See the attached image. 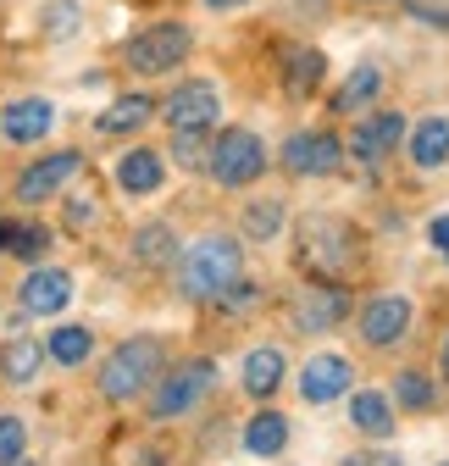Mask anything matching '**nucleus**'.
Wrapping results in <instances>:
<instances>
[{
  "instance_id": "26",
  "label": "nucleus",
  "mask_w": 449,
  "mask_h": 466,
  "mask_svg": "<svg viewBox=\"0 0 449 466\" xmlns=\"http://www.w3.org/2000/svg\"><path fill=\"white\" fill-rule=\"evenodd\" d=\"M322 67H327V62H322V50H300L294 62H289V73H284L289 95H300V100H305V95H311V89L322 84Z\"/></svg>"
},
{
  "instance_id": "25",
  "label": "nucleus",
  "mask_w": 449,
  "mask_h": 466,
  "mask_svg": "<svg viewBox=\"0 0 449 466\" xmlns=\"http://www.w3.org/2000/svg\"><path fill=\"white\" fill-rule=\"evenodd\" d=\"M134 256H139L145 267L173 261V228H166V222H150V228H139V233H134Z\"/></svg>"
},
{
  "instance_id": "40",
  "label": "nucleus",
  "mask_w": 449,
  "mask_h": 466,
  "mask_svg": "<svg viewBox=\"0 0 449 466\" xmlns=\"http://www.w3.org/2000/svg\"><path fill=\"white\" fill-rule=\"evenodd\" d=\"M12 466H28V461H23V455H17V461H12Z\"/></svg>"
},
{
  "instance_id": "32",
  "label": "nucleus",
  "mask_w": 449,
  "mask_h": 466,
  "mask_svg": "<svg viewBox=\"0 0 449 466\" xmlns=\"http://www.w3.org/2000/svg\"><path fill=\"white\" fill-rule=\"evenodd\" d=\"M45 34L50 39H73L78 34V6H73V0H55V6L45 12Z\"/></svg>"
},
{
  "instance_id": "13",
  "label": "nucleus",
  "mask_w": 449,
  "mask_h": 466,
  "mask_svg": "<svg viewBox=\"0 0 449 466\" xmlns=\"http://www.w3.org/2000/svg\"><path fill=\"white\" fill-rule=\"evenodd\" d=\"M344 311H350L344 283H322V289H305V295L294 300V328L300 333H327Z\"/></svg>"
},
{
  "instance_id": "39",
  "label": "nucleus",
  "mask_w": 449,
  "mask_h": 466,
  "mask_svg": "<svg viewBox=\"0 0 449 466\" xmlns=\"http://www.w3.org/2000/svg\"><path fill=\"white\" fill-rule=\"evenodd\" d=\"M444 367H449V344H444Z\"/></svg>"
},
{
  "instance_id": "1",
  "label": "nucleus",
  "mask_w": 449,
  "mask_h": 466,
  "mask_svg": "<svg viewBox=\"0 0 449 466\" xmlns=\"http://www.w3.org/2000/svg\"><path fill=\"white\" fill-rule=\"evenodd\" d=\"M244 272V250L228 239V233H205L178 256V289L189 300H222Z\"/></svg>"
},
{
  "instance_id": "37",
  "label": "nucleus",
  "mask_w": 449,
  "mask_h": 466,
  "mask_svg": "<svg viewBox=\"0 0 449 466\" xmlns=\"http://www.w3.org/2000/svg\"><path fill=\"white\" fill-rule=\"evenodd\" d=\"M211 12H239V6H250V0H205Z\"/></svg>"
},
{
  "instance_id": "22",
  "label": "nucleus",
  "mask_w": 449,
  "mask_h": 466,
  "mask_svg": "<svg viewBox=\"0 0 449 466\" xmlns=\"http://www.w3.org/2000/svg\"><path fill=\"white\" fill-rule=\"evenodd\" d=\"M383 95V67H355L344 84H339V95H333V111H366L372 100Z\"/></svg>"
},
{
  "instance_id": "33",
  "label": "nucleus",
  "mask_w": 449,
  "mask_h": 466,
  "mask_svg": "<svg viewBox=\"0 0 449 466\" xmlns=\"http://www.w3.org/2000/svg\"><path fill=\"white\" fill-rule=\"evenodd\" d=\"M411 23H422V28H449V6H444V0H411Z\"/></svg>"
},
{
  "instance_id": "10",
  "label": "nucleus",
  "mask_w": 449,
  "mask_h": 466,
  "mask_svg": "<svg viewBox=\"0 0 449 466\" xmlns=\"http://www.w3.org/2000/svg\"><path fill=\"white\" fill-rule=\"evenodd\" d=\"M400 139H405V116L400 111H372V116H361V128L350 134V156L377 167L383 156H394Z\"/></svg>"
},
{
  "instance_id": "9",
  "label": "nucleus",
  "mask_w": 449,
  "mask_h": 466,
  "mask_svg": "<svg viewBox=\"0 0 449 466\" xmlns=\"http://www.w3.org/2000/svg\"><path fill=\"white\" fill-rule=\"evenodd\" d=\"M216 111H222V100H216V89L205 78H189V84H178L173 95L161 100V116L173 128H211Z\"/></svg>"
},
{
  "instance_id": "36",
  "label": "nucleus",
  "mask_w": 449,
  "mask_h": 466,
  "mask_svg": "<svg viewBox=\"0 0 449 466\" xmlns=\"http://www.w3.org/2000/svg\"><path fill=\"white\" fill-rule=\"evenodd\" d=\"M344 466H400V461L394 455H350Z\"/></svg>"
},
{
  "instance_id": "4",
  "label": "nucleus",
  "mask_w": 449,
  "mask_h": 466,
  "mask_svg": "<svg viewBox=\"0 0 449 466\" xmlns=\"http://www.w3.org/2000/svg\"><path fill=\"white\" fill-rule=\"evenodd\" d=\"M189 50H195L189 23H150V28H139V34L123 45V62H128V73H139V78H161V73L184 67Z\"/></svg>"
},
{
  "instance_id": "3",
  "label": "nucleus",
  "mask_w": 449,
  "mask_h": 466,
  "mask_svg": "<svg viewBox=\"0 0 449 466\" xmlns=\"http://www.w3.org/2000/svg\"><path fill=\"white\" fill-rule=\"evenodd\" d=\"M155 378H161V339L134 333V339H123V344L105 356V367H100V394H105V400H134V394H145Z\"/></svg>"
},
{
  "instance_id": "21",
  "label": "nucleus",
  "mask_w": 449,
  "mask_h": 466,
  "mask_svg": "<svg viewBox=\"0 0 449 466\" xmlns=\"http://www.w3.org/2000/svg\"><path fill=\"white\" fill-rule=\"evenodd\" d=\"M277 383H284V350H250L244 356V394L266 400V394H277Z\"/></svg>"
},
{
  "instance_id": "41",
  "label": "nucleus",
  "mask_w": 449,
  "mask_h": 466,
  "mask_svg": "<svg viewBox=\"0 0 449 466\" xmlns=\"http://www.w3.org/2000/svg\"><path fill=\"white\" fill-rule=\"evenodd\" d=\"M372 6H377V0H372Z\"/></svg>"
},
{
  "instance_id": "6",
  "label": "nucleus",
  "mask_w": 449,
  "mask_h": 466,
  "mask_svg": "<svg viewBox=\"0 0 449 466\" xmlns=\"http://www.w3.org/2000/svg\"><path fill=\"white\" fill-rule=\"evenodd\" d=\"M339 161H344V145L327 128H300L284 139V167L294 178H327V172H339Z\"/></svg>"
},
{
  "instance_id": "16",
  "label": "nucleus",
  "mask_w": 449,
  "mask_h": 466,
  "mask_svg": "<svg viewBox=\"0 0 449 466\" xmlns=\"http://www.w3.org/2000/svg\"><path fill=\"white\" fill-rule=\"evenodd\" d=\"M161 178H166V161H161V150H150V145H139V150H128V156L117 161V189H123V195H155Z\"/></svg>"
},
{
  "instance_id": "30",
  "label": "nucleus",
  "mask_w": 449,
  "mask_h": 466,
  "mask_svg": "<svg viewBox=\"0 0 449 466\" xmlns=\"http://www.w3.org/2000/svg\"><path fill=\"white\" fill-rule=\"evenodd\" d=\"M50 250V228H39V222H17V233H12V256H23V261H39Z\"/></svg>"
},
{
  "instance_id": "24",
  "label": "nucleus",
  "mask_w": 449,
  "mask_h": 466,
  "mask_svg": "<svg viewBox=\"0 0 449 466\" xmlns=\"http://www.w3.org/2000/svg\"><path fill=\"white\" fill-rule=\"evenodd\" d=\"M89 350H95V333H89V328H55V333L45 339V356H50L55 367H84Z\"/></svg>"
},
{
  "instance_id": "7",
  "label": "nucleus",
  "mask_w": 449,
  "mask_h": 466,
  "mask_svg": "<svg viewBox=\"0 0 449 466\" xmlns=\"http://www.w3.org/2000/svg\"><path fill=\"white\" fill-rule=\"evenodd\" d=\"M211 378H216V367H211V361H189V367H178L173 378H161V389L150 394V417H155V422L184 417L189 405H200V394L211 389Z\"/></svg>"
},
{
  "instance_id": "28",
  "label": "nucleus",
  "mask_w": 449,
  "mask_h": 466,
  "mask_svg": "<svg viewBox=\"0 0 449 466\" xmlns=\"http://www.w3.org/2000/svg\"><path fill=\"white\" fill-rule=\"evenodd\" d=\"M394 400L411 405V411H433V405H438V389H433L422 372H400V378H394Z\"/></svg>"
},
{
  "instance_id": "27",
  "label": "nucleus",
  "mask_w": 449,
  "mask_h": 466,
  "mask_svg": "<svg viewBox=\"0 0 449 466\" xmlns=\"http://www.w3.org/2000/svg\"><path fill=\"white\" fill-rule=\"evenodd\" d=\"M277 228H284V200H255L250 211H244V233L250 239H277Z\"/></svg>"
},
{
  "instance_id": "34",
  "label": "nucleus",
  "mask_w": 449,
  "mask_h": 466,
  "mask_svg": "<svg viewBox=\"0 0 449 466\" xmlns=\"http://www.w3.org/2000/svg\"><path fill=\"white\" fill-rule=\"evenodd\" d=\"M255 300H261V289H255V283H234L228 295H222V306H228V311H244V306H255Z\"/></svg>"
},
{
  "instance_id": "23",
  "label": "nucleus",
  "mask_w": 449,
  "mask_h": 466,
  "mask_svg": "<svg viewBox=\"0 0 449 466\" xmlns=\"http://www.w3.org/2000/svg\"><path fill=\"white\" fill-rule=\"evenodd\" d=\"M289 444V417H277V411H261L244 422V450L250 455H284Z\"/></svg>"
},
{
  "instance_id": "5",
  "label": "nucleus",
  "mask_w": 449,
  "mask_h": 466,
  "mask_svg": "<svg viewBox=\"0 0 449 466\" xmlns=\"http://www.w3.org/2000/svg\"><path fill=\"white\" fill-rule=\"evenodd\" d=\"M205 167H211V178L222 189H250L261 172H266V145L250 128H222L211 139V161Z\"/></svg>"
},
{
  "instance_id": "12",
  "label": "nucleus",
  "mask_w": 449,
  "mask_h": 466,
  "mask_svg": "<svg viewBox=\"0 0 449 466\" xmlns=\"http://www.w3.org/2000/svg\"><path fill=\"white\" fill-rule=\"evenodd\" d=\"M55 128V106L28 95V100H12L6 111H0V134H6L12 145H39L45 134Z\"/></svg>"
},
{
  "instance_id": "14",
  "label": "nucleus",
  "mask_w": 449,
  "mask_h": 466,
  "mask_svg": "<svg viewBox=\"0 0 449 466\" xmlns=\"http://www.w3.org/2000/svg\"><path fill=\"white\" fill-rule=\"evenodd\" d=\"M405 328H411V300H400V295H383L361 311V339L366 344H400Z\"/></svg>"
},
{
  "instance_id": "18",
  "label": "nucleus",
  "mask_w": 449,
  "mask_h": 466,
  "mask_svg": "<svg viewBox=\"0 0 449 466\" xmlns=\"http://www.w3.org/2000/svg\"><path fill=\"white\" fill-rule=\"evenodd\" d=\"M411 161L422 172H438L449 161V123L444 116H422V123L411 128Z\"/></svg>"
},
{
  "instance_id": "17",
  "label": "nucleus",
  "mask_w": 449,
  "mask_h": 466,
  "mask_svg": "<svg viewBox=\"0 0 449 466\" xmlns=\"http://www.w3.org/2000/svg\"><path fill=\"white\" fill-rule=\"evenodd\" d=\"M161 106L150 100V95H117V100H111L100 116H95V134H134V128H145L150 123V116H155Z\"/></svg>"
},
{
  "instance_id": "35",
  "label": "nucleus",
  "mask_w": 449,
  "mask_h": 466,
  "mask_svg": "<svg viewBox=\"0 0 449 466\" xmlns=\"http://www.w3.org/2000/svg\"><path fill=\"white\" fill-rule=\"evenodd\" d=\"M427 245L449 256V211H444V217H433V228H427Z\"/></svg>"
},
{
  "instance_id": "8",
  "label": "nucleus",
  "mask_w": 449,
  "mask_h": 466,
  "mask_svg": "<svg viewBox=\"0 0 449 466\" xmlns=\"http://www.w3.org/2000/svg\"><path fill=\"white\" fill-rule=\"evenodd\" d=\"M78 167H84V156L78 150H55V156H39L23 178H17V200H28V206H39V200H55L73 178H78Z\"/></svg>"
},
{
  "instance_id": "15",
  "label": "nucleus",
  "mask_w": 449,
  "mask_h": 466,
  "mask_svg": "<svg viewBox=\"0 0 449 466\" xmlns=\"http://www.w3.org/2000/svg\"><path fill=\"white\" fill-rule=\"evenodd\" d=\"M350 378H355V367H350L344 356H316V361H305V372H300V394H305L311 405H327V400H339V394L350 389Z\"/></svg>"
},
{
  "instance_id": "38",
  "label": "nucleus",
  "mask_w": 449,
  "mask_h": 466,
  "mask_svg": "<svg viewBox=\"0 0 449 466\" xmlns=\"http://www.w3.org/2000/svg\"><path fill=\"white\" fill-rule=\"evenodd\" d=\"M12 233H17V222H0V250H12Z\"/></svg>"
},
{
  "instance_id": "29",
  "label": "nucleus",
  "mask_w": 449,
  "mask_h": 466,
  "mask_svg": "<svg viewBox=\"0 0 449 466\" xmlns=\"http://www.w3.org/2000/svg\"><path fill=\"white\" fill-rule=\"evenodd\" d=\"M173 156H178V167H205L211 161L205 128H173Z\"/></svg>"
},
{
  "instance_id": "11",
  "label": "nucleus",
  "mask_w": 449,
  "mask_h": 466,
  "mask_svg": "<svg viewBox=\"0 0 449 466\" xmlns=\"http://www.w3.org/2000/svg\"><path fill=\"white\" fill-rule=\"evenodd\" d=\"M17 300H23L28 317H55V311L73 300V272H62V267H39V272H28L23 289H17Z\"/></svg>"
},
{
  "instance_id": "19",
  "label": "nucleus",
  "mask_w": 449,
  "mask_h": 466,
  "mask_svg": "<svg viewBox=\"0 0 449 466\" xmlns=\"http://www.w3.org/2000/svg\"><path fill=\"white\" fill-rule=\"evenodd\" d=\"M350 422H355L366 439H388V433H394V405H388L383 389H361V394L350 400Z\"/></svg>"
},
{
  "instance_id": "20",
  "label": "nucleus",
  "mask_w": 449,
  "mask_h": 466,
  "mask_svg": "<svg viewBox=\"0 0 449 466\" xmlns=\"http://www.w3.org/2000/svg\"><path fill=\"white\" fill-rule=\"evenodd\" d=\"M39 367H45V344H34V339H12L0 350V378L17 383V389H28L39 378Z\"/></svg>"
},
{
  "instance_id": "31",
  "label": "nucleus",
  "mask_w": 449,
  "mask_h": 466,
  "mask_svg": "<svg viewBox=\"0 0 449 466\" xmlns=\"http://www.w3.org/2000/svg\"><path fill=\"white\" fill-rule=\"evenodd\" d=\"M28 450V422L23 417H0V466H12Z\"/></svg>"
},
{
  "instance_id": "2",
  "label": "nucleus",
  "mask_w": 449,
  "mask_h": 466,
  "mask_svg": "<svg viewBox=\"0 0 449 466\" xmlns=\"http://www.w3.org/2000/svg\"><path fill=\"white\" fill-rule=\"evenodd\" d=\"M361 261V245L355 233L339 222V217H305L300 222V267L322 283H344Z\"/></svg>"
}]
</instances>
